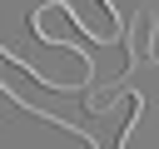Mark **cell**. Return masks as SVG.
Instances as JSON below:
<instances>
[{
    "label": "cell",
    "mask_w": 159,
    "mask_h": 149,
    "mask_svg": "<svg viewBox=\"0 0 159 149\" xmlns=\"http://www.w3.org/2000/svg\"><path fill=\"white\" fill-rule=\"evenodd\" d=\"M149 15V60H159V10H144Z\"/></svg>",
    "instance_id": "obj_2"
},
{
    "label": "cell",
    "mask_w": 159,
    "mask_h": 149,
    "mask_svg": "<svg viewBox=\"0 0 159 149\" xmlns=\"http://www.w3.org/2000/svg\"><path fill=\"white\" fill-rule=\"evenodd\" d=\"M30 30H35V40L50 45V50H80L84 40H94V35L84 30L80 10H70L65 0H45V5L30 15Z\"/></svg>",
    "instance_id": "obj_1"
}]
</instances>
